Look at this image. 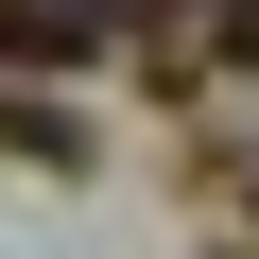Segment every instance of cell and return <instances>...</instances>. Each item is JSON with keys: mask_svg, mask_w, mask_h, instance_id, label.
<instances>
[{"mask_svg": "<svg viewBox=\"0 0 259 259\" xmlns=\"http://www.w3.org/2000/svg\"><path fill=\"white\" fill-rule=\"evenodd\" d=\"M225 69H259V0H225Z\"/></svg>", "mask_w": 259, "mask_h": 259, "instance_id": "2", "label": "cell"}, {"mask_svg": "<svg viewBox=\"0 0 259 259\" xmlns=\"http://www.w3.org/2000/svg\"><path fill=\"white\" fill-rule=\"evenodd\" d=\"M139 35V0H0V69H87Z\"/></svg>", "mask_w": 259, "mask_h": 259, "instance_id": "1", "label": "cell"}]
</instances>
